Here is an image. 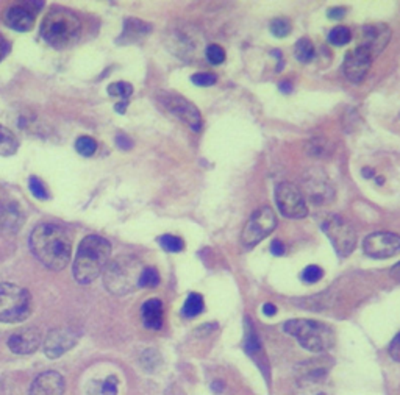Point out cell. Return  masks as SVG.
<instances>
[{"mask_svg":"<svg viewBox=\"0 0 400 395\" xmlns=\"http://www.w3.org/2000/svg\"><path fill=\"white\" fill-rule=\"evenodd\" d=\"M293 25H291V21L286 18H277L271 22V33L275 38H286Z\"/></svg>","mask_w":400,"mask_h":395,"instance_id":"4dcf8cb0","label":"cell"},{"mask_svg":"<svg viewBox=\"0 0 400 395\" xmlns=\"http://www.w3.org/2000/svg\"><path fill=\"white\" fill-rule=\"evenodd\" d=\"M374 175H375L374 169H371V167H364V169H363V176H364V179H372Z\"/></svg>","mask_w":400,"mask_h":395,"instance_id":"7dc6e473","label":"cell"},{"mask_svg":"<svg viewBox=\"0 0 400 395\" xmlns=\"http://www.w3.org/2000/svg\"><path fill=\"white\" fill-rule=\"evenodd\" d=\"M293 395H333L331 384L327 380L325 369L308 371L299 381Z\"/></svg>","mask_w":400,"mask_h":395,"instance_id":"5bb4252c","label":"cell"},{"mask_svg":"<svg viewBox=\"0 0 400 395\" xmlns=\"http://www.w3.org/2000/svg\"><path fill=\"white\" fill-rule=\"evenodd\" d=\"M160 284V274L155 267H144L139 275L138 288H156Z\"/></svg>","mask_w":400,"mask_h":395,"instance_id":"4316f807","label":"cell"},{"mask_svg":"<svg viewBox=\"0 0 400 395\" xmlns=\"http://www.w3.org/2000/svg\"><path fill=\"white\" fill-rule=\"evenodd\" d=\"M41 344V334L35 329H22L14 331L8 338V347L18 355H30L35 353Z\"/></svg>","mask_w":400,"mask_h":395,"instance_id":"ac0fdd59","label":"cell"},{"mask_svg":"<svg viewBox=\"0 0 400 395\" xmlns=\"http://www.w3.org/2000/svg\"><path fill=\"white\" fill-rule=\"evenodd\" d=\"M204 306H205L204 297L197 292H191L185 301V305H183V308H181V314L186 319L197 317L204 311Z\"/></svg>","mask_w":400,"mask_h":395,"instance_id":"cb8c5ba5","label":"cell"},{"mask_svg":"<svg viewBox=\"0 0 400 395\" xmlns=\"http://www.w3.org/2000/svg\"><path fill=\"white\" fill-rule=\"evenodd\" d=\"M30 250L47 269L61 271L71 261L72 241L61 226L39 224L30 234Z\"/></svg>","mask_w":400,"mask_h":395,"instance_id":"6da1fadb","label":"cell"},{"mask_svg":"<svg viewBox=\"0 0 400 395\" xmlns=\"http://www.w3.org/2000/svg\"><path fill=\"white\" fill-rule=\"evenodd\" d=\"M327 16L330 19L333 21H339V19H343L344 16H346V8L343 6H335V8H331V10L327 11Z\"/></svg>","mask_w":400,"mask_h":395,"instance_id":"60d3db41","label":"cell"},{"mask_svg":"<svg viewBox=\"0 0 400 395\" xmlns=\"http://www.w3.org/2000/svg\"><path fill=\"white\" fill-rule=\"evenodd\" d=\"M102 394L104 395H118V378L108 376L102 384Z\"/></svg>","mask_w":400,"mask_h":395,"instance_id":"8d00e7d4","label":"cell"},{"mask_svg":"<svg viewBox=\"0 0 400 395\" xmlns=\"http://www.w3.org/2000/svg\"><path fill=\"white\" fill-rule=\"evenodd\" d=\"M391 39V29L386 24H372L363 29V43L360 46L369 50L372 58L380 55L386 49Z\"/></svg>","mask_w":400,"mask_h":395,"instance_id":"e0dca14e","label":"cell"},{"mask_svg":"<svg viewBox=\"0 0 400 395\" xmlns=\"http://www.w3.org/2000/svg\"><path fill=\"white\" fill-rule=\"evenodd\" d=\"M2 209H4V204H2V201H0V214H2Z\"/></svg>","mask_w":400,"mask_h":395,"instance_id":"c3c4849f","label":"cell"},{"mask_svg":"<svg viewBox=\"0 0 400 395\" xmlns=\"http://www.w3.org/2000/svg\"><path fill=\"white\" fill-rule=\"evenodd\" d=\"M21 225H22V213L19 206L16 204L4 205L2 214H0V226H2L4 230L16 233L19 230Z\"/></svg>","mask_w":400,"mask_h":395,"instance_id":"7402d4cb","label":"cell"},{"mask_svg":"<svg viewBox=\"0 0 400 395\" xmlns=\"http://www.w3.org/2000/svg\"><path fill=\"white\" fill-rule=\"evenodd\" d=\"M285 331L299 341L305 350L313 353H324L333 346V333L327 325L308 321V319H294L285 324Z\"/></svg>","mask_w":400,"mask_h":395,"instance_id":"5b68a950","label":"cell"},{"mask_svg":"<svg viewBox=\"0 0 400 395\" xmlns=\"http://www.w3.org/2000/svg\"><path fill=\"white\" fill-rule=\"evenodd\" d=\"M329 41L336 47L347 46L350 41H352V31H350V29L344 27V25H339V27H335L330 31Z\"/></svg>","mask_w":400,"mask_h":395,"instance_id":"484cf974","label":"cell"},{"mask_svg":"<svg viewBox=\"0 0 400 395\" xmlns=\"http://www.w3.org/2000/svg\"><path fill=\"white\" fill-rule=\"evenodd\" d=\"M161 249L166 251H171V254H179L183 249H185V242L181 238L174 236V234H163V236L158 238Z\"/></svg>","mask_w":400,"mask_h":395,"instance_id":"83f0119b","label":"cell"},{"mask_svg":"<svg viewBox=\"0 0 400 395\" xmlns=\"http://www.w3.org/2000/svg\"><path fill=\"white\" fill-rule=\"evenodd\" d=\"M111 246L105 238L89 234L80 242L74 258L72 274L80 284L93 283L110 263Z\"/></svg>","mask_w":400,"mask_h":395,"instance_id":"7a4b0ae2","label":"cell"},{"mask_svg":"<svg viewBox=\"0 0 400 395\" xmlns=\"http://www.w3.org/2000/svg\"><path fill=\"white\" fill-rule=\"evenodd\" d=\"M205 56L210 64L218 66L225 60V50L218 44H210L205 49Z\"/></svg>","mask_w":400,"mask_h":395,"instance_id":"1f68e13d","label":"cell"},{"mask_svg":"<svg viewBox=\"0 0 400 395\" xmlns=\"http://www.w3.org/2000/svg\"><path fill=\"white\" fill-rule=\"evenodd\" d=\"M363 250L366 255L375 259L391 258L400 254V236L389 231H375L366 236Z\"/></svg>","mask_w":400,"mask_h":395,"instance_id":"8fae6325","label":"cell"},{"mask_svg":"<svg viewBox=\"0 0 400 395\" xmlns=\"http://www.w3.org/2000/svg\"><path fill=\"white\" fill-rule=\"evenodd\" d=\"M285 251H286L285 244H283V242L279 241V239L272 241V244H271V254H272L274 256H283V255H285Z\"/></svg>","mask_w":400,"mask_h":395,"instance_id":"f35d334b","label":"cell"},{"mask_svg":"<svg viewBox=\"0 0 400 395\" xmlns=\"http://www.w3.org/2000/svg\"><path fill=\"white\" fill-rule=\"evenodd\" d=\"M333 249L339 256H349L356 247V231L352 225L339 216H330L322 224Z\"/></svg>","mask_w":400,"mask_h":395,"instance_id":"52a82bcc","label":"cell"},{"mask_svg":"<svg viewBox=\"0 0 400 395\" xmlns=\"http://www.w3.org/2000/svg\"><path fill=\"white\" fill-rule=\"evenodd\" d=\"M389 356L393 358L394 361H397V363H400V331L394 336V339L391 341L389 344Z\"/></svg>","mask_w":400,"mask_h":395,"instance_id":"74e56055","label":"cell"},{"mask_svg":"<svg viewBox=\"0 0 400 395\" xmlns=\"http://www.w3.org/2000/svg\"><path fill=\"white\" fill-rule=\"evenodd\" d=\"M127 106H129V100H121V102L116 104L114 106V110L118 111L119 114H124L125 111H127Z\"/></svg>","mask_w":400,"mask_h":395,"instance_id":"f6af8a7d","label":"cell"},{"mask_svg":"<svg viewBox=\"0 0 400 395\" xmlns=\"http://www.w3.org/2000/svg\"><path fill=\"white\" fill-rule=\"evenodd\" d=\"M19 149V141L16 134L0 125V156H11Z\"/></svg>","mask_w":400,"mask_h":395,"instance_id":"603a6c76","label":"cell"},{"mask_svg":"<svg viewBox=\"0 0 400 395\" xmlns=\"http://www.w3.org/2000/svg\"><path fill=\"white\" fill-rule=\"evenodd\" d=\"M275 226H277V216L272 211V208L261 206L247 221L243 234H241V244L246 249H252L266 236H269Z\"/></svg>","mask_w":400,"mask_h":395,"instance_id":"ba28073f","label":"cell"},{"mask_svg":"<svg viewBox=\"0 0 400 395\" xmlns=\"http://www.w3.org/2000/svg\"><path fill=\"white\" fill-rule=\"evenodd\" d=\"M77 344V336L69 329H55L47 334L44 339V353L47 358L56 359L63 356L66 351H69Z\"/></svg>","mask_w":400,"mask_h":395,"instance_id":"2e32d148","label":"cell"},{"mask_svg":"<svg viewBox=\"0 0 400 395\" xmlns=\"http://www.w3.org/2000/svg\"><path fill=\"white\" fill-rule=\"evenodd\" d=\"M377 183H379V184H383V179H377Z\"/></svg>","mask_w":400,"mask_h":395,"instance_id":"681fc988","label":"cell"},{"mask_svg":"<svg viewBox=\"0 0 400 395\" xmlns=\"http://www.w3.org/2000/svg\"><path fill=\"white\" fill-rule=\"evenodd\" d=\"M314 46L308 38H300L294 46V55L300 63H310L314 58Z\"/></svg>","mask_w":400,"mask_h":395,"instance_id":"d4e9b609","label":"cell"},{"mask_svg":"<svg viewBox=\"0 0 400 395\" xmlns=\"http://www.w3.org/2000/svg\"><path fill=\"white\" fill-rule=\"evenodd\" d=\"M143 272L141 264L133 256H119L108 263L104 271L106 289L114 296H125L138 288L139 275Z\"/></svg>","mask_w":400,"mask_h":395,"instance_id":"277c9868","label":"cell"},{"mask_svg":"<svg viewBox=\"0 0 400 395\" xmlns=\"http://www.w3.org/2000/svg\"><path fill=\"white\" fill-rule=\"evenodd\" d=\"M116 144H118V147H121V149H124V150H129V149H131L133 142H131V139L127 136V134L119 133L118 136H116Z\"/></svg>","mask_w":400,"mask_h":395,"instance_id":"ab89813d","label":"cell"},{"mask_svg":"<svg viewBox=\"0 0 400 395\" xmlns=\"http://www.w3.org/2000/svg\"><path fill=\"white\" fill-rule=\"evenodd\" d=\"M10 50H11L10 43H8L4 36H0V61H2L8 54H10Z\"/></svg>","mask_w":400,"mask_h":395,"instance_id":"b9f144b4","label":"cell"},{"mask_svg":"<svg viewBox=\"0 0 400 395\" xmlns=\"http://www.w3.org/2000/svg\"><path fill=\"white\" fill-rule=\"evenodd\" d=\"M29 188L31 191V194L39 200H47L49 199V191L46 188V184L41 181L38 176H30L29 180Z\"/></svg>","mask_w":400,"mask_h":395,"instance_id":"836d02e7","label":"cell"},{"mask_svg":"<svg viewBox=\"0 0 400 395\" xmlns=\"http://www.w3.org/2000/svg\"><path fill=\"white\" fill-rule=\"evenodd\" d=\"M275 204L281 216L289 219H302L308 214L306 201L302 192L293 183H280L275 188Z\"/></svg>","mask_w":400,"mask_h":395,"instance_id":"9c48e42d","label":"cell"},{"mask_svg":"<svg viewBox=\"0 0 400 395\" xmlns=\"http://www.w3.org/2000/svg\"><path fill=\"white\" fill-rule=\"evenodd\" d=\"M75 150H77L81 156H91L96 154L97 142L91 136H80L75 141Z\"/></svg>","mask_w":400,"mask_h":395,"instance_id":"f546056e","label":"cell"},{"mask_svg":"<svg viewBox=\"0 0 400 395\" xmlns=\"http://www.w3.org/2000/svg\"><path fill=\"white\" fill-rule=\"evenodd\" d=\"M371 64L372 56L369 50L363 46H358L346 55L343 61V72L352 83H361L366 79V75L369 74Z\"/></svg>","mask_w":400,"mask_h":395,"instance_id":"4fadbf2b","label":"cell"},{"mask_svg":"<svg viewBox=\"0 0 400 395\" xmlns=\"http://www.w3.org/2000/svg\"><path fill=\"white\" fill-rule=\"evenodd\" d=\"M263 314L268 316V317H272V316L277 314V308H275L272 304H266V305H263Z\"/></svg>","mask_w":400,"mask_h":395,"instance_id":"ee69618b","label":"cell"},{"mask_svg":"<svg viewBox=\"0 0 400 395\" xmlns=\"http://www.w3.org/2000/svg\"><path fill=\"white\" fill-rule=\"evenodd\" d=\"M106 91L111 97H119L122 100H129L130 96L133 94V86L127 81H116V83H111V85H108Z\"/></svg>","mask_w":400,"mask_h":395,"instance_id":"f1b7e54d","label":"cell"},{"mask_svg":"<svg viewBox=\"0 0 400 395\" xmlns=\"http://www.w3.org/2000/svg\"><path fill=\"white\" fill-rule=\"evenodd\" d=\"M302 184L308 197H310L314 204H322V201L329 200L333 196V189L329 176L319 169L308 171L304 175Z\"/></svg>","mask_w":400,"mask_h":395,"instance_id":"9a60e30c","label":"cell"},{"mask_svg":"<svg viewBox=\"0 0 400 395\" xmlns=\"http://www.w3.org/2000/svg\"><path fill=\"white\" fill-rule=\"evenodd\" d=\"M191 81H193L196 86H213L214 83L218 81V75L211 72H197L191 77Z\"/></svg>","mask_w":400,"mask_h":395,"instance_id":"e575fe53","label":"cell"},{"mask_svg":"<svg viewBox=\"0 0 400 395\" xmlns=\"http://www.w3.org/2000/svg\"><path fill=\"white\" fill-rule=\"evenodd\" d=\"M31 311L30 292L13 283H0V322L18 324Z\"/></svg>","mask_w":400,"mask_h":395,"instance_id":"8992f818","label":"cell"},{"mask_svg":"<svg viewBox=\"0 0 400 395\" xmlns=\"http://www.w3.org/2000/svg\"><path fill=\"white\" fill-rule=\"evenodd\" d=\"M160 100L166 110L180 119L183 124H186L191 130H202V116H200V111L197 110L196 105L191 104L188 99L169 92V94H163Z\"/></svg>","mask_w":400,"mask_h":395,"instance_id":"30bf717a","label":"cell"},{"mask_svg":"<svg viewBox=\"0 0 400 395\" xmlns=\"http://www.w3.org/2000/svg\"><path fill=\"white\" fill-rule=\"evenodd\" d=\"M150 30H152V25H149L147 22L129 18L124 22V31L119 41H124V43H136V41H141L144 36H147Z\"/></svg>","mask_w":400,"mask_h":395,"instance_id":"44dd1931","label":"cell"},{"mask_svg":"<svg viewBox=\"0 0 400 395\" xmlns=\"http://www.w3.org/2000/svg\"><path fill=\"white\" fill-rule=\"evenodd\" d=\"M64 378L58 372H43L31 383L30 395H63Z\"/></svg>","mask_w":400,"mask_h":395,"instance_id":"d6986e66","label":"cell"},{"mask_svg":"<svg viewBox=\"0 0 400 395\" xmlns=\"http://www.w3.org/2000/svg\"><path fill=\"white\" fill-rule=\"evenodd\" d=\"M41 36L49 46L66 49L79 41L81 35V22L68 8H54L41 24Z\"/></svg>","mask_w":400,"mask_h":395,"instance_id":"3957f363","label":"cell"},{"mask_svg":"<svg viewBox=\"0 0 400 395\" xmlns=\"http://www.w3.org/2000/svg\"><path fill=\"white\" fill-rule=\"evenodd\" d=\"M308 152H310L313 156L327 155L330 152V142L322 138H316L308 142Z\"/></svg>","mask_w":400,"mask_h":395,"instance_id":"d6a6232c","label":"cell"},{"mask_svg":"<svg viewBox=\"0 0 400 395\" xmlns=\"http://www.w3.org/2000/svg\"><path fill=\"white\" fill-rule=\"evenodd\" d=\"M391 276H393L396 281H400V261L397 264H394L393 269H391Z\"/></svg>","mask_w":400,"mask_h":395,"instance_id":"bcb514c9","label":"cell"},{"mask_svg":"<svg viewBox=\"0 0 400 395\" xmlns=\"http://www.w3.org/2000/svg\"><path fill=\"white\" fill-rule=\"evenodd\" d=\"M141 316L146 329L149 330H160L163 326V304L158 299H150L141 308Z\"/></svg>","mask_w":400,"mask_h":395,"instance_id":"ffe728a7","label":"cell"},{"mask_svg":"<svg viewBox=\"0 0 400 395\" xmlns=\"http://www.w3.org/2000/svg\"><path fill=\"white\" fill-rule=\"evenodd\" d=\"M322 275H324V271L322 269L319 267V266H314V264H311V266H306L305 269H304V272H302V280L305 281V283H308V284H313V283H316V281H319L321 279H322Z\"/></svg>","mask_w":400,"mask_h":395,"instance_id":"d590c367","label":"cell"},{"mask_svg":"<svg viewBox=\"0 0 400 395\" xmlns=\"http://www.w3.org/2000/svg\"><path fill=\"white\" fill-rule=\"evenodd\" d=\"M41 6H43V2L13 5L5 11V16H4L5 24L16 31L27 33L35 27L36 13L41 10Z\"/></svg>","mask_w":400,"mask_h":395,"instance_id":"7c38bea8","label":"cell"},{"mask_svg":"<svg viewBox=\"0 0 400 395\" xmlns=\"http://www.w3.org/2000/svg\"><path fill=\"white\" fill-rule=\"evenodd\" d=\"M279 89L283 92V94H291V91H293V85H291V81L283 80V81H280Z\"/></svg>","mask_w":400,"mask_h":395,"instance_id":"7bdbcfd3","label":"cell"}]
</instances>
